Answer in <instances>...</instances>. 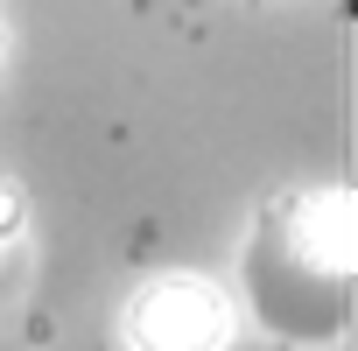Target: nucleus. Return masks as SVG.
I'll return each instance as SVG.
<instances>
[{"label":"nucleus","instance_id":"f257e3e1","mask_svg":"<svg viewBox=\"0 0 358 351\" xmlns=\"http://www.w3.org/2000/svg\"><path fill=\"white\" fill-rule=\"evenodd\" d=\"M239 281L253 323L288 344H330L351 323V197L302 183L260 204Z\"/></svg>","mask_w":358,"mask_h":351},{"label":"nucleus","instance_id":"f03ea898","mask_svg":"<svg viewBox=\"0 0 358 351\" xmlns=\"http://www.w3.org/2000/svg\"><path fill=\"white\" fill-rule=\"evenodd\" d=\"M232 309L197 274H162L127 302V344L134 351H225Z\"/></svg>","mask_w":358,"mask_h":351}]
</instances>
